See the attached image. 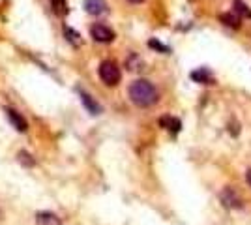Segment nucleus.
<instances>
[{
	"mask_svg": "<svg viewBox=\"0 0 251 225\" xmlns=\"http://www.w3.org/2000/svg\"><path fill=\"white\" fill-rule=\"evenodd\" d=\"M148 45L152 47V49H157V51H161V53H169V47L167 45H163V43H159L157 40H150Z\"/></svg>",
	"mask_w": 251,
	"mask_h": 225,
	"instance_id": "nucleus-17",
	"label": "nucleus"
},
{
	"mask_svg": "<svg viewBox=\"0 0 251 225\" xmlns=\"http://www.w3.org/2000/svg\"><path fill=\"white\" fill-rule=\"evenodd\" d=\"M84 11L90 15H101L107 11L105 0H84Z\"/></svg>",
	"mask_w": 251,
	"mask_h": 225,
	"instance_id": "nucleus-7",
	"label": "nucleus"
},
{
	"mask_svg": "<svg viewBox=\"0 0 251 225\" xmlns=\"http://www.w3.org/2000/svg\"><path fill=\"white\" fill-rule=\"evenodd\" d=\"M19 161H21L23 165H26V167H30V165H34L36 161L32 160V156L28 154V152H25V150H21L19 152Z\"/></svg>",
	"mask_w": 251,
	"mask_h": 225,
	"instance_id": "nucleus-15",
	"label": "nucleus"
},
{
	"mask_svg": "<svg viewBox=\"0 0 251 225\" xmlns=\"http://www.w3.org/2000/svg\"><path fill=\"white\" fill-rule=\"evenodd\" d=\"M234 6H236V11L240 13V15H246V17H251V10L242 2V0H234Z\"/></svg>",
	"mask_w": 251,
	"mask_h": 225,
	"instance_id": "nucleus-14",
	"label": "nucleus"
},
{
	"mask_svg": "<svg viewBox=\"0 0 251 225\" xmlns=\"http://www.w3.org/2000/svg\"><path fill=\"white\" fill-rule=\"evenodd\" d=\"M159 126H161V128L171 129L173 133H178V131H180V128H182V122H180L178 118L167 115V117H163L161 120H159Z\"/></svg>",
	"mask_w": 251,
	"mask_h": 225,
	"instance_id": "nucleus-10",
	"label": "nucleus"
},
{
	"mask_svg": "<svg viewBox=\"0 0 251 225\" xmlns=\"http://www.w3.org/2000/svg\"><path fill=\"white\" fill-rule=\"evenodd\" d=\"M220 21L225 26H230V28H240V17L234 15V13H221Z\"/></svg>",
	"mask_w": 251,
	"mask_h": 225,
	"instance_id": "nucleus-12",
	"label": "nucleus"
},
{
	"mask_svg": "<svg viewBox=\"0 0 251 225\" xmlns=\"http://www.w3.org/2000/svg\"><path fill=\"white\" fill-rule=\"evenodd\" d=\"M221 203L225 204L227 208H242V206H244L242 197L236 193V190H234L232 186L223 188V192H221Z\"/></svg>",
	"mask_w": 251,
	"mask_h": 225,
	"instance_id": "nucleus-4",
	"label": "nucleus"
},
{
	"mask_svg": "<svg viewBox=\"0 0 251 225\" xmlns=\"http://www.w3.org/2000/svg\"><path fill=\"white\" fill-rule=\"evenodd\" d=\"M129 2H133V4H141V2H145V0H129Z\"/></svg>",
	"mask_w": 251,
	"mask_h": 225,
	"instance_id": "nucleus-19",
	"label": "nucleus"
},
{
	"mask_svg": "<svg viewBox=\"0 0 251 225\" xmlns=\"http://www.w3.org/2000/svg\"><path fill=\"white\" fill-rule=\"evenodd\" d=\"M90 34H92V38H94L98 43H111L113 40H115V32H113L109 26L101 25V23H96V25H92Z\"/></svg>",
	"mask_w": 251,
	"mask_h": 225,
	"instance_id": "nucleus-3",
	"label": "nucleus"
},
{
	"mask_svg": "<svg viewBox=\"0 0 251 225\" xmlns=\"http://www.w3.org/2000/svg\"><path fill=\"white\" fill-rule=\"evenodd\" d=\"M246 180H248V184L251 186V169L248 173H246Z\"/></svg>",
	"mask_w": 251,
	"mask_h": 225,
	"instance_id": "nucleus-18",
	"label": "nucleus"
},
{
	"mask_svg": "<svg viewBox=\"0 0 251 225\" xmlns=\"http://www.w3.org/2000/svg\"><path fill=\"white\" fill-rule=\"evenodd\" d=\"M64 36L68 38V42L72 43V45H81V34L75 32L74 28L66 26V28H64Z\"/></svg>",
	"mask_w": 251,
	"mask_h": 225,
	"instance_id": "nucleus-13",
	"label": "nucleus"
},
{
	"mask_svg": "<svg viewBox=\"0 0 251 225\" xmlns=\"http://www.w3.org/2000/svg\"><path fill=\"white\" fill-rule=\"evenodd\" d=\"M143 66H145L143 58L137 56L135 53H131L127 56V60H126V68H127L129 72H139V70H143Z\"/></svg>",
	"mask_w": 251,
	"mask_h": 225,
	"instance_id": "nucleus-11",
	"label": "nucleus"
},
{
	"mask_svg": "<svg viewBox=\"0 0 251 225\" xmlns=\"http://www.w3.org/2000/svg\"><path fill=\"white\" fill-rule=\"evenodd\" d=\"M191 79L195 83H202V85H214V77H212L210 70H206V68H199V70L191 72Z\"/></svg>",
	"mask_w": 251,
	"mask_h": 225,
	"instance_id": "nucleus-8",
	"label": "nucleus"
},
{
	"mask_svg": "<svg viewBox=\"0 0 251 225\" xmlns=\"http://www.w3.org/2000/svg\"><path fill=\"white\" fill-rule=\"evenodd\" d=\"M6 115H8V118H10V122H11V126H15V128L19 129L21 133H25L26 129H28V122L25 120V118L15 111V109H11V107H6Z\"/></svg>",
	"mask_w": 251,
	"mask_h": 225,
	"instance_id": "nucleus-5",
	"label": "nucleus"
},
{
	"mask_svg": "<svg viewBox=\"0 0 251 225\" xmlns=\"http://www.w3.org/2000/svg\"><path fill=\"white\" fill-rule=\"evenodd\" d=\"M98 74H100V79H101L107 86L118 85V83H120V79H122L120 68H118V64L113 62V60H103V62L100 64Z\"/></svg>",
	"mask_w": 251,
	"mask_h": 225,
	"instance_id": "nucleus-2",
	"label": "nucleus"
},
{
	"mask_svg": "<svg viewBox=\"0 0 251 225\" xmlns=\"http://www.w3.org/2000/svg\"><path fill=\"white\" fill-rule=\"evenodd\" d=\"M79 96H81V101H83L84 109H86L90 115H100V113H101V105H100L90 94H86L84 90H79Z\"/></svg>",
	"mask_w": 251,
	"mask_h": 225,
	"instance_id": "nucleus-6",
	"label": "nucleus"
},
{
	"mask_svg": "<svg viewBox=\"0 0 251 225\" xmlns=\"http://www.w3.org/2000/svg\"><path fill=\"white\" fill-rule=\"evenodd\" d=\"M36 222H38V225H62L60 218L52 212H40L36 216Z\"/></svg>",
	"mask_w": 251,
	"mask_h": 225,
	"instance_id": "nucleus-9",
	"label": "nucleus"
},
{
	"mask_svg": "<svg viewBox=\"0 0 251 225\" xmlns=\"http://www.w3.org/2000/svg\"><path fill=\"white\" fill-rule=\"evenodd\" d=\"M129 100L135 103L137 107H152L157 103L159 94H157L156 86L147 79H137L129 85Z\"/></svg>",
	"mask_w": 251,
	"mask_h": 225,
	"instance_id": "nucleus-1",
	"label": "nucleus"
},
{
	"mask_svg": "<svg viewBox=\"0 0 251 225\" xmlns=\"http://www.w3.org/2000/svg\"><path fill=\"white\" fill-rule=\"evenodd\" d=\"M51 4L56 13H66V11H68V8H66V0H51Z\"/></svg>",
	"mask_w": 251,
	"mask_h": 225,
	"instance_id": "nucleus-16",
	"label": "nucleus"
}]
</instances>
